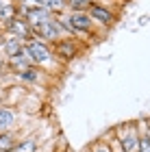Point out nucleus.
Returning a JSON list of instances; mask_svg holds the SVG:
<instances>
[{
    "label": "nucleus",
    "mask_w": 150,
    "mask_h": 152,
    "mask_svg": "<svg viewBox=\"0 0 150 152\" xmlns=\"http://www.w3.org/2000/svg\"><path fill=\"white\" fill-rule=\"evenodd\" d=\"M42 74H44V70H39V67H29V70L20 72L15 76H18V80H22V83H37L42 78Z\"/></svg>",
    "instance_id": "10"
},
{
    "label": "nucleus",
    "mask_w": 150,
    "mask_h": 152,
    "mask_svg": "<svg viewBox=\"0 0 150 152\" xmlns=\"http://www.w3.org/2000/svg\"><path fill=\"white\" fill-rule=\"evenodd\" d=\"M83 48H85V46H80L78 39H74V37H63V39H59V41H54V44H52V52H54V57H57V61L67 63V61L76 59Z\"/></svg>",
    "instance_id": "3"
},
{
    "label": "nucleus",
    "mask_w": 150,
    "mask_h": 152,
    "mask_svg": "<svg viewBox=\"0 0 150 152\" xmlns=\"http://www.w3.org/2000/svg\"><path fill=\"white\" fill-rule=\"evenodd\" d=\"M67 13V20H70V24L74 26L76 31H83V33H94V28H96V22L89 18V13L87 11H65Z\"/></svg>",
    "instance_id": "5"
},
{
    "label": "nucleus",
    "mask_w": 150,
    "mask_h": 152,
    "mask_svg": "<svg viewBox=\"0 0 150 152\" xmlns=\"http://www.w3.org/2000/svg\"><path fill=\"white\" fill-rule=\"evenodd\" d=\"M54 18H57V15H54L50 9H46V7H35V9H29V11H26V15H24V20H26L31 26L50 22V20H54Z\"/></svg>",
    "instance_id": "7"
},
{
    "label": "nucleus",
    "mask_w": 150,
    "mask_h": 152,
    "mask_svg": "<svg viewBox=\"0 0 150 152\" xmlns=\"http://www.w3.org/2000/svg\"><path fill=\"white\" fill-rule=\"evenodd\" d=\"M118 135V146L122 152H139V124H122L113 130Z\"/></svg>",
    "instance_id": "2"
},
{
    "label": "nucleus",
    "mask_w": 150,
    "mask_h": 152,
    "mask_svg": "<svg viewBox=\"0 0 150 152\" xmlns=\"http://www.w3.org/2000/svg\"><path fill=\"white\" fill-rule=\"evenodd\" d=\"M115 152H122V148L118 146V143H115Z\"/></svg>",
    "instance_id": "19"
},
{
    "label": "nucleus",
    "mask_w": 150,
    "mask_h": 152,
    "mask_svg": "<svg viewBox=\"0 0 150 152\" xmlns=\"http://www.w3.org/2000/svg\"><path fill=\"white\" fill-rule=\"evenodd\" d=\"M15 139H13V135L7 130V133H0V152H13L15 148Z\"/></svg>",
    "instance_id": "11"
},
{
    "label": "nucleus",
    "mask_w": 150,
    "mask_h": 152,
    "mask_svg": "<svg viewBox=\"0 0 150 152\" xmlns=\"http://www.w3.org/2000/svg\"><path fill=\"white\" fill-rule=\"evenodd\" d=\"M4 31H7V33H11V35H15V37H20V39L24 41V44L35 37V35H33V26L26 22L24 18H15V20H13V22L7 26Z\"/></svg>",
    "instance_id": "6"
},
{
    "label": "nucleus",
    "mask_w": 150,
    "mask_h": 152,
    "mask_svg": "<svg viewBox=\"0 0 150 152\" xmlns=\"http://www.w3.org/2000/svg\"><path fill=\"white\" fill-rule=\"evenodd\" d=\"M85 2H89V4H94V2H102V0H85Z\"/></svg>",
    "instance_id": "18"
},
{
    "label": "nucleus",
    "mask_w": 150,
    "mask_h": 152,
    "mask_svg": "<svg viewBox=\"0 0 150 152\" xmlns=\"http://www.w3.org/2000/svg\"><path fill=\"white\" fill-rule=\"evenodd\" d=\"M89 18L96 22V26H100L102 31H107V28H111V26L118 22V13H115L111 7H107V4H100V2H94L89 7Z\"/></svg>",
    "instance_id": "4"
},
{
    "label": "nucleus",
    "mask_w": 150,
    "mask_h": 152,
    "mask_svg": "<svg viewBox=\"0 0 150 152\" xmlns=\"http://www.w3.org/2000/svg\"><path fill=\"white\" fill-rule=\"evenodd\" d=\"M4 61H7V59L2 57V54H0V70H2V67H4Z\"/></svg>",
    "instance_id": "16"
},
{
    "label": "nucleus",
    "mask_w": 150,
    "mask_h": 152,
    "mask_svg": "<svg viewBox=\"0 0 150 152\" xmlns=\"http://www.w3.org/2000/svg\"><path fill=\"white\" fill-rule=\"evenodd\" d=\"M13 2H18V4H20V2H26V0H13Z\"/></svg>",
    "instance_id": "20"
},
{
    "label": "nucleus",
    "mask_w": 150,
    "mask_h": 152,
    "mask_svg": "<svg viewBox=\"0 0 150 152\" xmlns=\"http://www.w3.org/2000/svg\"><path fill=\"white\" fill-rule=\"evenodd\" d=\"M89 152H115V150H113V143L111 141H96Z\"/></svg>",
    "instance_id": "14"
},
{
    "label": "nucleus",
    "mask_w": 150,
    "mask_h": 152,
    "mask_svg": "<svg viewBox=\"0 0 150 152\" xmlns=\"http://www.w3.org/2000/svg\"><path fill=\"white\" fill-rule=\"evenodd\" d=\"M35 2H37L39 7H46V9H48V4L52 2V0H35Z\"/></svg>",
    "instance_id": "15"
},
{
    "label": "nucleus",
    "mask_w": 150,
    "mask_h": 152,
    "mask_svg": "<svg viewBox=\"0 0 150 152\" xmlns=\"http://www.w3.org/2000/svg\"><path fill=\"white\" fill-rule=\"evenodd\" d=\"M15 120H18V111L11 107H0V133H7L15 126Z\"/></svg>",
    "instance_id": "8"
},
{
    "label": "nucleus",
    "mask_w": 150,
    "mask_h": 152,
    "mask_svg": "<svg viewBox=\"0 0 150 152\" xmlns=\"http://www.w3.org/2000/svg\"><path fill=\"white\" fill-rule=\"evenodd\" d=\"M15 18H20L15 2H7L2 9H0V24H2V28H7V26H9Z\"/></svg>",
    "instance_id": "9"
},
{
    "label": "nucleus",
    "mask_w": 150,
    "mask_h": 152,
    "mask_svg": "<svg viewBox=\"0 0 150 152\" xmlns=\"http://www.w3.org/2000/svg\"><path fill=\"white\" fill-rule=\"evenodd\" d=\"M13 152H37V141L33 139V137H29V139H24V141H18Z\"/></svg>",
    "instance_id": "12"
},
{
    "label": "nucleus",
    "mask_w": 150,
    "mask_h": 152,
    "mask_svg": "<svg viewBox=\"0 0 150 152\" xmlns=\"http://www.w3.org/2000/svg\"><path fill=\"white\" fill-rule=\"evenodd\" d=\"M24 48H26V52H29L33 65L39 67V70L46 72V70H50V67L57 63V57H54V52H52V46L46 44V41H42V39L33 37L31 41L24 44Z\"/></svg>",
    "instance_id": "1"
},
{
    "label": "nucleus",
    "mask_w": 150,
    "mask_h": 152,
    "mask_svg": "<svg viewBox=\"0 0 150 152\" xmlns=\"http://www.w3.org/2000/svg\"><path fill=\"white\" fill-rule=\"evenodd\" d=\"M67 11L74 13V11H89V2H85V0H67Z\"/></svg>",
    "instance_id": "13"
},
{
    "label": "nucleus",
    "mask_w": 150,
    "mask_h": 152,
    "mask_svg": "<svg viewBox=\"0 0 150 152\" xmlns=\"http://www.w3.org/2000/svg\"><path fill=\"white\" fill-rule=\"evenodd\" d=\"M120 2H126V0H120Z\"/></svg>",
    "instance_id": "22"
},
{
    "label": "nucleus",
    "mask_w": 150,
    "mask_h": 152,
    "mask_svg": "<svg viewBox=\"0 0 150 152\" xmlns=\"http://www.w3.org/2000/svg\"><path fill=\"white\" fill-rule=\"evenodd\" d=\"M7 2H13V0H0V9H2V7H4Z\"/></svg>",
    "instance_id": "17"
},
{
    "label": "nucleus",
    "mask_w": 150,
    "mask_h": 152,
    "mask_svg": "<svg viewBox=\"0 0 150 152\" xmlns=\"http://www.w3.org/2000/svg\"><path fill=\"white\" fill-rule=\"evenodd\" d=\"M2 31H4V28H2V24H0V33H2Z\"/></svg>",
    "instance_id": "21"
}]
</instances>
